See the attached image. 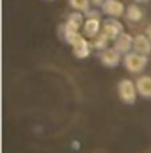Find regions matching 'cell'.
I'll return each mask as SVG.
<instances>
[{
	"label": "cell",
	"mask_w": 151,
	"mask_h": 153,
	"mask_svg": "<svg viewBox=\"0 0 151 153\" xmlns=\"http://www.w3.org/2000/svg\"><path fill=\"white\" fill-rule=\"evenodd\" d=\"M84 23H85L84 13H80V11H73V13L68 16L66 23H62V25L59 27V34H61V38L66 39V38H70L71 34L80 32L82 27H84Z\"/></svg>",
	"instance_id": "1"
},
{
	"label": "cell",
	"mask_w": 151,
	"mask_h": 153,
	"mask_svg": "<svg viewBox=\"0 0 151 153\" xmlns=\"http://www.w3.org/2000/svg\"><path fill=\"white\" fill-rule=\"evenodd\" d=\"M66 43L71 45L73 53H75V57H78V59H85V57H89L91 48H93V43H89L87 38H85L82 32L71 34L70 38H66Z\"/></svg>",
	"instance_id": "2"
},
{
	"label": "cell",
	"mask_w": 151,
	"mask_h": 153,
	"mask_svg": "<svg viewBox=\"0 0 151 153\" xmlns=\"http://www.w3.org/2000/svg\"><path fill=\"white\" fill-rule=\"evenodd\" d=\"M117 94H119V98H121L123 103L133 105V103L137 102V96H139L137 84H135L133 80H128V78L119 80V84H117Z\"/></svg>",
	"instance_id": "3"
},
{
	"label": "cell",
	"mask_w": 151,
	"mask_h": 153,
	"mask_svg": "<svg viewBox=\"0 0 151 153\" xmlns=\"http://www.w3.org/2000/svg\"><path fill=\"white\" fill-rule=\"evenodd\" d=\"M123 64L130 73H141L148 66V55H142L139 52H128L123 55Z\"/></svg>",
	"instance_id": "4"
},
{
	"label": "cell",
	"mask_w": 151,
	"mask_h": 153,
	"mask_svg": "<svg viewBox=\"0 0 151 153\" xmlns=\"http://www.w3.org/2000/svg\"><path fill=\"white\" fill-rule=\"evenodd\" d=\"M123 32H124L123 30V23L117 18H107L103 22V25H101V34H105L110 41H115Z\"/></svg>",
	"instance_id": "5"
},
{
	"label": "cell",
	"mask_w": 151,
	"mask_h": 153,
	"mask_svg": "<svg viewBox=\"0 0 151 153\" xmlns=\"http://www.w3.org/2000/svg\"><path fill=\"white\" fill-rule=\"evenodd\" d=\"M101 13L107 14L109 18H121L126 13V7L121 0H105L101 5Z\"/></svg>",
	"instance_id": "6"
},
{
	"label": "cell",
	"mask_w": 151,
	"mask_h": 153,
	"mask_svg": "<svg viewBox=\"0 0 151 153\" xmlns=\"http://www.w3.org/2000/svg\"><path fill=\"white\" fill-rule=\"evenodd\" d=\"M100 61H101V64L107 66V68H115V66L121 64L123 53H119V52L112 46V48H107V50L100 52Z\"/></svg>",
	"instance_id": "7"
},
{
	"label": "cell",
	"mask_w": 151,
	"mask_h": 153,
	"mask_svg": "<svg viewBox=\"0 0 151 153\" xmlns=\"http://www.w3.org/2000/svg\"><path fill=\"white\" fill-rule=\"evenodd\" d=\"M101 22L100 18H85V23L82 27V34L89 39H94L101 34Z\"/></svg>",
	"instance_id": "8"
},
{
	"label": "cell",
	"mask_w": 151,
	"mask_h": 153,
	"mask_svg": "<svg viewBox=\"0 0 151 153\" xmlns=\"http://www.w3.org/2000/svg\"><path fill=\"white\" fill-rule=\"evenodd\" d=\"M133 39H135V36H130L128 32H123L119 38L114 41V48H115L119 53L126 55L128 52L133 50Z\"/></svg>",
	"instance_id": "9"
},
{
	"label": "cell",
	"mask_w": 151,
	"mask_h": 153,
	"mask_svg": "<svg viewBox=\"0 0 151 153\" xmlns=\"http://www.w3.org/2000/svg\"><path fill=\"white\" fill-rule=\"evenodd\" d=\"M133 52H139L142 55H151V39L146 34H137L133 39Z\"/></svg>",
	"instance_id": "10"
},
{
	"label": "cell",
	"mask_w": 151,
	"mask_h": 153,
	"mask_svg": "<svg viewBox=\"0 0 151 153\" xmlns=\"http://www.w3.org/2000/svg\"><path fill=\"white\" fill-rule=\"evenodd\" d=\"M139 96L142 98H151V75H142L135 80Z\"/></svg>",
	"instance_id": "11"
},
{
	"label": "cell",
	"mask_w": 151,
	"mask_h": 153,
	"mask_svg": "<svg viewBox=\"0 0 151 153\" xmlns=\"http://www.w3.org/2000/svg\"><path fill=\"white\" fill-rule=\"evenodd\" d=\"M124 18H126L128 22H132V23H137V22H141V20L144 18V11H142V7H141L137 2H135V4H130V5L126 7Z\"/></svg>",
	"instance_id": "12"
},
{
	"label": "cell",
	"mask_w": 151,
	"mask_h": 153,
	"mask_svg": "<svg viewBox=\"0 0 151 153\" xmlns=\"http://www.w3.org/2000/svg\"><path fill=\"white\" fill-rule=\"evenodd\" d=\"M68 2H70L71 9L80 11V13H89L91 11V5H93L91 0H68Z\"/></svg>",
	"instance_id": "13"
},
{
	"label": "cell",
	"mask_w": 151,
	"mask_h": 153,
	"mask_svg": "<svg viewBox=\"0 0 151 153\" xmlns=\"http://www.w3.org/2000/svg\"><path fill=\"white\" fill-rule=\"evenodd\" d=\"M109 43H110V39L107 38L105 34H100L98 38H94V41H93V48H94V50H98V52H103V50L110 48V46H109Z\"/></svg>",
	"instance_id": "14"
},
{
	"label": "cell",
	"mask_w": 151,
	"mask_h": 153,
	"mask_svg": "<svg viewBox=\"0 0 151 153\" xmlns=\"http://www.w3.org/2000/svg\"><path fill=\"white\" fill-rule=\"evenodd\" d=\"M91 2H93V5H94V7H101L105 0H91Z\"/></svg>",
	"instance_id": "15"
},
{
	"label": "cell",
	"mask_w": 151,
	"mask_h": 153,
	"mask_svg": "<svg viewBox=\"0 0 151 153\" xmlns=\"http://www.w3.org/2000/svg\"><path fill=\"white\" fill-rule=\"evenodd\" d=\"M146 36L151 39V25H148V29H146Z\"/></svg>",
	"instance_id": "16"
},
{
	"label": "cell",
	"mask_w": 151,
	"mask_h": 153,
	"mask_svg": "<svg viewBox=\"0 0 151 153\" xmlns=\"http://www.w3.org/2000/svg\"><path fill=\"white\" fill-rule=\"evenodd\" d=\"M137 4H144V2H148V0H135Z\"/></svg>",
	"instance_id": "17"
}]
</instances>
